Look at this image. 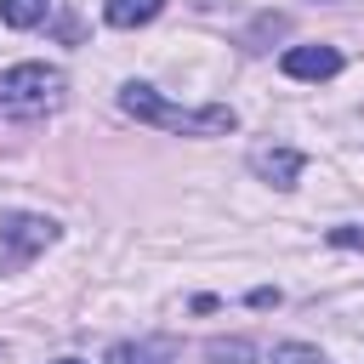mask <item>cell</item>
<instances>
[{"label": "cell", "instance_id": "cell-1", "mask_svg": "<svg viewBox=\"0 0 364 364\" xmlns=\"http://www.w3.org/2000/svg\"><path fill=\"white\" fill-rule=\"evenodd\" d=\"M119 108L131 119H148V125H165V131H182V136H228L239 125V114L228 102H210V108H176L165 102L154 85H125L119 91Z\"/></svg>", "mask_w": 364, "mask_h": 364}, {"label": "cell", "instance_id": "cell-2", "mask_svg": "<svg viewBox=\"0 0 364 364\" xmlns=\"http://www.w3.org/2000/svg\"><path fill=\"white\" fill-rule=\"evenodd\" d=\"M63 97H68V80L51 63H17L0 74V114L6 119H40V114L63 108Z\"/></svg>", "mask_w": 364, "mask_h": 364}, {"label": "cell", "instance_id": "cell-3", "mask_svg": "<svg viewBox=\"0 0 364 364\" xmlns=\"http://www.w3.org/2000/svg\"><path fill=\"white\" fill-rule=\"evenodd\" d=\"M57 239V222L51 216H34V210H0V267H23L34 250H46Z\"/></svg>", "mask_w": 364, "mask_h": 364}, {"label": "cell", "instance_id": "cell-4", "mask_svg": "<svg viewBox=\"0 0 364 364\" xmlns=\"http://www.w3.org/2000/svg\"><path fill=\"white\" fill-rule=\"evenodd\" d=\"M279 68L290 80H330V74H341V51L336 46H290L279 57Z\"/></svg>", "mask_w": 364, "mask_h": 364}, {"label": "cell", "instance_id": "cell-5", "mask_svg": "<svg viewBox=\"0 0 364 364\" xmlns=\"http://www.w3.org/2000/svg\"><path fill=\"white\" fill-rule=\"evenodd\" d=\"M250 171H256L262 182H273V188H290V182L301 176V154H296V148H256V154H250Z\"/></svg>", "mask_w": 364, "mask_h": 364}, {"label": "cell", "instance_id": "cell-6", "mask_svg": "<svg viewBox=\"0 0 364 364\" xmlns=\"http://www.w3.org/2000/svg\"><path fill=\"white\" fill-rule=\"evenodd\" d=\"M165 11V0H108L102 6V17L114 23V28H142V23H154Z\"/></svg>", "mask_w": 364, "mask_h": 364}, {"label": "cell", "instance_id": "cell-7", "mask_svg": "<svg viewBox=\"0 0 364 364\" xmlns=\"http://www.w3.org/2000/svg\"><path fill=\"white\" fill-rule=\"evenodd\" d=\"M46 11H51V0H0V17L11 28H34V23H46Z\"/></svg>", "mask_w": 364, "mask_h": 364}, {"label": "cell", "instance_id": "cell-8", "mask_svg": "<svg viewBox=\"0 0 364 364\" xmlns=\"http://www.w3.org/2000/svg\"><path fill=\"white\" fill-rule=\"evenodd\" d=\"M108 364H165V353L148 341H119V347H108Z\"/></svg>", "mask_w": 364, "mask_h": 364}, {"label": "cell", "instance_id": "cell-9", "mask_svg": "<svg viewBox=\"0 0 364 364\" xmlns=\"http://www.w3.org/2000/svg\"><path fill=\"white\" fill-rule=\"evenodd\" d=\"M267 364H324V353H318V347H307V341H279Z\"/></svg>", "mask_w": 364, "mask_h": 364}, {"label": "cell", "instance_id": "cell-10", "mask_svg": "<svg viewBox=\"0 0 364 364\" xmlns=\"http://www.w3.org/2000/svg\"><path fill=\"white\" fill-rule=\"evenodd\" d=\"M205 358H210V364H250L256 353H250V341H210Z\"/></svg>", "mask_w": 364, "mask_h": 364}, {"label": "cell", "instance_id": "cell-11", "mask_svg": "<svg viewBox=\"0 0 364 364\" xmlns=\"http://www.w3.org/2000/svg\"><path fill=\"white\" fill-rule=\"evenodd\" d=\"M330 245H341V250H364V228H330Z\"/></svg>", "mask_w": 364, "mask_h": 364}, {"label": "cell", "instance_id": "cell-12", "mask_svg": "<svg viewBox=\"0 0 364 364\" xmlns=\"http://www.w3.org/2000/svg\"><path fill=\"white\" fill-rule=\"evenodd\" d=\"M57 364H80V358H57Z\"/></svg>", "mask_w": 364, "mask_h": 364}]
</instances>
